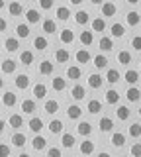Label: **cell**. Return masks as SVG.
Masks as SVG:
<instances>
[{
    "label": "cell",
    "mask_w": 141,
    "mask_h": 157,
    "mask_svg": "<svg viewBox=\"0 0 141 157\" xmlns=\"http://www.w3.org/2000/svg\"><path fill=\"white\" fill-rule=\"evenodd\" d=\"M118 14V6L114 2H102L100 6V18H112Z\"/></svg>",
    "instance_id": "obj_1"
},
{
    "label": "cell",
    "mask_w": 141,
    "mask_h": 157,
    "mask_svg": "<svg viewBox=\"0 0 141 157\" xmlns=\"http://www.w3.org/2000/svg\"><path fill=\"white\" fill-rule=\"evenodd\" d=\"M53 71H55V65H53L49 59H43V61L39 63V67H37V73H39V75H43V77L53 75Z\"/></svg>",
    "instance_id": "obj_2"
},
{
    "label": "cell",
    "mask_w": 141,
    "mask_h": 157,
    "mask_svg": "<svg viewBox=\"0 0 141 157\" xmlns=\"http://www.w3.org/2000/svg\"><path fill=\"white\" fill-rule=\"evenodd\" d=\"M2 104L6 106V108H14L18 104V94L16 92H12V90H6L2 94Z\"/></svg>",
    "instance_id": "obj_3"
},
{
    "label": "cell",
    "mask_w": 141,
    "mask_h": 157,
    "mask_svg": "<svg viewBox=\"0 0 141 157\" xmlns=\"http://www.w3.org/2000/svg\"><path fill=\"white\" fill-rule=\"evenodd\" d=\"M59 41L63 43V45H71V43L75 41V32H72L71 28L61 29V32H59Z\"/></svg>",
    "instance_id": "obj_4"
},
{
    "label": "cell",
    "mask_w": 141,
    "mask_h": 157,
    "mask_svg": "<svg viewBox=\"0 0 141 157\" xmlns=\"http://www.w3.org/2000/svg\"><path fill=\"white\" fill-rule=\"evenodd\" d=\"M14 85H16V88H20V90H26V88L30 86V75H26V73L16 75V78H14Z\"/></svg>",
    "instance_id": "obj_5"
},
{
    "label": "cell",
    "mask_w": 141,
    "mask_h": 157,
    "mask_svg": "<svg viewBox=\"0 0 141 157\" xmlns=\"http://www.w3.org/2000/svg\"><path fill=\"white\" fill-rule=\"evenodd\" d=\"M39 20H41L39 10H35V8H28L26 10V22H28V26H30V24H39Z\"/></svg>",
    "instance_id": "obj_6"
},
{
    "label": "cell",
    "mask_w": 141,
    "mask_h": 157,
    "mask_svg": "<svg viewBox=\"0 0 141 157\" xmlns=\"http://www.w3.org/2000/svg\"><path fill=\"white\" fill-rule=\"evenodd\" d=\"M16 67H18V63L14 61V59H4L2 65H0V69H2L4 75H12V73H16Z\"/></svg>",
    "instance_id": "obj_7"
},
{
    "label": "cell",
    "mask_w": 141,
    "mask_h": 157,
    "mask_svg": "<svg viewBox=\"0 0 141 157\" xmlns=\"http://www.w3.org/2000/svg\"><path fill=\"white\" fill-rule=\"evenodd\" d=\"M75 59H76V63H80V65H84V63H88V61H92V55H90V51L88 49H79V51L75 53Z\"/></svg>",
    "instance_id": "obj_8"
},
{
    "label": "cell",
    "mask_w": 141,
    "mask_h": 157,
    "mask_svg": "<svg viewBox=\"0 0 141 157\" xmlns=\"http://www.w3.org/2000/svg\"><path fill=\"white\" fill-rule=\"evenodd\" d=\"M98 128H100L102 134H106V132H112V130H114V120H112V118H108V116H102L100 122H98Z\"/></svg>",
    "instance_id": "obj_9"
},
{
    "label": "cell",
    "mask_w": 141,
    "mask_h": 157,
    "mask_svg": "<svg viewBox=\"0 0 141 157\" xmlns=\"http://www.w3.org/2000/svg\"><path fill=\"white\" fill-rule=\"evenodd\" d=\"M22 112L24 114H33V112L37 110V104H35V100H32V98H26V100H22Z\"/></svg>",
    "instance_id": "obj_10"
},
{
    "label": "cell",
    "mask_w": 141,
    "mask_h": 157,
    "mask_svg": "<svg viewBox=\"0 0 141 157\" xmlns=\"http://www.w3.org/2000/svg\"><path fill=\"white\" fill-rule=\"evenodd\" d=\"M28 128H30V130L33 132V134H35V136H37V134H39V132L43 130V120H41V118H39V116H33V118H32V120H30V122H28Z\"/></svg>",
    "instance_id": "obj_11"
},
{
    "label": "cell",
    "mask_w": 141,
    "mask_h": 157,
    "mask_svg": "<svg viewBox=\"0 0 141 157\" xmlns=\"http://www.w3.org/2000/svg\"><path fill=\"white\" fill-rule=\"evenodd\" d=\"M98 47H100V51H104V53L112 51V49H114V39L108 37V36H102L100 41H98Z\"/></svg>",
    "instance_id": "obj_12"
},
{
    "label": "cell",
    "mask_w": 141,
    "mask_h": 157,
    "mask_svg": "<svg viewBox=\"0 0 141 157\" xmlns=\"http://www.w3.org/2000/svg\"><path fill=\"white\" fill-rule=\"evenodd\" d=\"M67 116H69V120H80L82 108L79 104H69V108H67Z\"/></svg>",
    "instance_id": "obj_13"
},
{
    "label": "cell",
    "mask_w": 141,
    "mask_h": 157,
    "mask_svg": "<svg viewBox=\"0 0 141 157\" xmlns=\"http://www.w3.org/2000/svg\"><path fill=\"white\" fill-rule=\"evenodd\" d=\"M41 29H43L45 33H55V32H57V22H55L53 18H45V20L41 22Z\"/></svg>",
    "instance_id": "obj_14"
},
{
    "label": "cell",
    "mask_w": 141,
    "mask_h": 157,
    "mask_svg": "<svg viewBox=\"0 0 141 157\" xmlns=\"http://www.w3.org/2000/svg\"><path fill=\"white\" fill-rule=\"evenodd\" d=\"M82 77V69L79 65H71L67 67V78H71V81H79Z\"/></svg>",
    "instance_id": "obj_15"
},
{
    "label": "cell",
    "mask_w": 141,
    "mask_h": 157,
    "mask_svg": "<svg viewBox=\"0 0 141 157\" xmlns=\"http://www.w3.org/2000/svg\"><path fill=\"white\" fill-rule=\"evenodd\" d=\"M8 126H10L12 130H20V128L24 126V116L22 114H12L10 118H8Z\"/></svg>",
    "instance_id": "obj_16"
},
{
    "label": "cell",
    "mask_w": 141,
    "mask_h": 157,
    "mask_svg": "<svg viewBox=\"0 0 141 157\" xmlns=\"http://www.w3.org/2000/svg\"><path fill=\"white\" fill-rule=\"evenodd\" d=\"M4 49L10 51V53L18 51V49H20V41H18V37H6V39H4Z\"/></svg>",
    "instance_id": "obj_17"
},
{
    "label": "cell",
    "mask_w": 141,
    "mask_h": 157,
    "mask_svg": "<svg viewBox=\"0 0 141 157\" xmlns=\"http://www.w3.org/2000/svg\"><path fill=\"white\" fill-rule=\"evenodd\" d=\"M32 147L35 151H43V149H47V140L43 136H39L37 134L35 137H33V141H32Z\"/></svg>",
    "instance_id": "obj_18"
},
{
    "label": "cell",
    "mask_w": 141,
    "mask_h": 157,
    "mask_svg": "<svg viewBox=\"0 0 141 157\" xmlns=\"http://www.w3.org/2000/svg\"><path fill=\"white\" fill-rule=\"evenodd\" d=\"M47 128H49V132H51L53 136H59V134H63V128H65V126H63V122H61V120L53 118V120L49 122V126H47Z\"/></svg>",
    "instance_id": "obj_19"
},
{
    "label": "cell",
    "mask_w": 141,
    "mask_h": 157,
    "mask_svg": "<svg viewBox=\"0 0 141 157\" xmlns=\"http://www.w3.org/2000/svg\"><path fill=\"white\" fill-rule=\"evenodd\" d=\"M76 132H79V134L82 136V137H88L90 134H92V124L90 122H79V126H76Z\"/></svg>",
    "instance_id": "obj_20"
},
{
    "label": "cell",
    "mask_w": 141,
    "mask_h": 157,
    "mask_svg": "<svg viewBox=\"0 0 141 157\" xmlns=\"http://www.w3.org/2000/svg\"><path fill=\"white\" fill-rule=\"evenodd\" d=\"M79 41H80V45H84V49L90 47L92 41H94V33H92V32H80Z\"/></svg>",
    "instance_id": "obj_21"
},
{
    "label": "cell",
    "mask_w": 141,
    "mask_h": 157,
    "mask_svg": "<svg viewBox=\"0 0 141 157\" xmlns=\"http://www.w3.org/2000/svg\"><path fill=\"white\" fill-rule=\"evenodd\" d=\"M20 63L24 67H30L33 63V51H30V49H24V51H20Z\"/></svg>",
    "instance_id": "obj_22"
},
{
    "label": "cell",
    "mask_w": 141,
    "mask_h": 157,
    "mask_svg": "<svg viewBox=\"0 0 141 157\" xmlns=\"http://www.w3.org/2000/svg\"><path fill=\"white\" fill-rule=\"evenodd\" d=\"M75 22L79 24V26H84V24H88V22H90V14L86 12V10H76V14H75Z\"/></svg>",
    "instance_id": "obj_23"
},
{
    "label": "cell",
    "mask_w": 141,
    "mask_h": 157,
    "mask_svg": "<svg viewBox=\"0 0 141 157\" xmlns=\"http://www.w3.org/2000/svg\"><path fill=\"white\" fill-rule=\"evenodd\" d=\"M10 141H12L14 147H24V145H26V141H28V137H26V134H20V132H16V134H12Z\"/></svg>",
    "instance_id": "obj_24"
},
{
    "label": "cell",
    "mask_w": 141,
    "mask_h": 157,
    "mask_svg": "<svg viewBox=\"0 0 141 157\" xmlns=\"http://www.w3.org/2000/svg\"><path fill=\"white\" fill-rule=\"evenodd\" d=\"M110 33H112V37H124V36H125L124 24H120V22L112 24V26H110Z\"/></svg>",
    "instance_id": "obj_25"
},
{
    "label": "cell",
    "mask_w": 141,
    "mask_h": 157,
    "mask_svg": "<svg viewBox=\"0 0 141 157\" xmlns=\"http://www.w3.org/2000/svg\"><path fill=\"white\" fill-rule=\"evenodd\" d=\"M79 149H80V155H86V157H88V155H92V153H94V141H90V140H84V141L80 144V147H79Z\"/></svg>",
    "instance_id": "obj_26"
},
{
    "label": "cell",
    "mask_w": 141,
    "mask_h": 157,
    "mask_svg": "<svg viewBox=\"0 0 141 157\" xmlns=\"http://www.w3.org/2000/svg\"><path fill=\"white\" fill-rule=\"evenodd\" d=\"M71 59V53L67 51L65 47H59V49H55V61L57 63H67Z\"/></svg>",
    "instance_id": "obj_27"
},
{
    "label": "cell",
    "mask_w": 141,
    "mask_h": 157,
    "mask_svg": "<svg viewBox=\"0 0 141 157\" xmlns=\"http://www.w3.org/2000/svg\"><path fill=\"white\" fill-rule=\"evenodd\" d=\"M55 16H57V20H59V22H67V20L71 18V10L67 8V6H57Z\"/></svg>",
    "instance_id": "obj_28"
},
{
    "label": "cell",
    "mask_w": 141,
    "mask_h": 157,
    "mask_svg": "<svg viewBox=\"0 0 141 157\" xmlns=\"http://www.w3.org/2000/svg\"><path fill=\"white\" fill-rule=\"evenodd\" d=\"M32 92H33V96L35 98H45L47 96V86L43 85V82H37V85H33V88H32Z\"/></svg>",
    "instance_id": "obj_29"
},
{
    "label": "cell",
    "mask_w": 141,
    "mask_h": 157,
    "mask_svg": "<svg viewBox=\"0 0 141 157\" xmlns=\"http://www.w3.org/2000/svg\"><path fill=\"white\" fill-rule=\"evenodd\" d=\"M71 96L75 98V100H82V98L86 96V88L82 86V85H75L71 88Z\"/></svg>",
    "instance_id": "obj_30"
},
{
    "label": "cell",
    "mask_w": 141,
    "mask_h": 157,
    "mask_svg": "<svg viewBox=\"0 0 141 157\" xmlns=\"http://www.w3.org/2000/svg\"><path fill=\"white\" fill-rule=\"evenodd\" d=\"M110 141H112V145L114 147H124L125 145V136L121 134V132H114L110 137Z\"/></svg>",
    "instance_id": "obj_31"
},
{
    "label": "cell",
    "mask_w": 141,
    "mask_h": 157,
    "mask_svg": "<svg viewBox=\"0 0 141 157\" xmlns=\"http://www.w3.org/2000/svg\"><path fill=\"white\" fill-rule=\"evenodd\" d=\"M120 102V92L116 90V88H110L108 92H106V104H112V106H116Z\"/></svg>",
    "instance_id": "obj_32"
},
{
    "label": "cell",
    "mask_w": 141,
    "mask_h": 157,
    "mask_svg": "<svg viewBox=\"0 0 141 157\" xmlns=\"http://www.w3.org/2000/svg\"><path fill=\"white\" fill-rule=\"evenodd\" d=\"M43 110L47 112V114H57V110H59V102L55 100V98H51V100H45V104H43Z\"/></svg>",
    "instance_id": "obj_33"
},
{
    "label": "cell",
    "mask_w": 141,
    "mask_h": 157,
    "mask_svg": "<svg viewBox=\"0 0 141 157\" xmlns=\"http://www.w3.org/2000/svg\"><path fill=\"white\" fill-rule=\"evenodd\" d=\"M104 78L110 82V85H116V82H118L120 78H121V75H120L118 69H108V71H106V77H104Z\"/></svg>",
    "instance_id": "obj_34"
},
{
    "label": "cell",
    "mask_w": 141,
    "mask_h": 157,
    "mask_svg": "<svg viewBox=\"0 0 141 157\" xmlns=\"http://www.w3.org/2000/svg\"><path fill=\"white\" fill-rule=\"evenodd\" d=\"M51 86H53V90H57V92H63L67 88V78H63V77H55L51 81Z\"/></svg>",
    "instance_id": "obj_35"
},
{
    "label": "cell",
    "mask_w": 141,
    "mask_h": 157,
    "mask_svg": "<svg viewBox=\"0 0 141 157\" xmlns=\"http://www.w3.org/2000/svg\"><path fill=\"white\" fill-rule=\"evenodd\" d=\"M86 110H88V114H100L102 102L96 100V98H92V100H88V104H86Z\"/></svg>",
    "instance_id": "obj_36"
},
{
    "label": "cell",
    "mask_w": 141,
    "mask_h": 157,
    "mask_svg": "<svg viewBox=\"0 0 141 157\" xmlns=\"http://www.w3.org/2000/svg\"><path fill=\"white\" fill-rule=\"evenodd\" d=\"M75 136L72 134H61V145L65 147V149H71V147H75Z\"/></svg>",
    "instance_id": "obj_37"
},
{
    "label": "cell",
    "mask_w": 141,
    "mask_h": 157,
    "mask_svg": "<svg viewBox=\"0 0 141 157\" xmlns=\"http://www.w3.org/2000/svg\"><path fill=\"white\" fill-rule=\"evenodd\" d=\"M102 82H104V78H102L98 73H92V75L88 77V86H90V88H94V90L102 86Z\"/></svg>",
    "instance_id": "obj_38"
},
{
    "label": "cell",
    "mask_w": 141,
    "mask_h": 157,
    "mask_svg": "<svg viewBox=\"0 0 141 157\" xmlns=\"http://www.w3.org/2000/svg\"><path fill=\"white\" fill-rule=\"evenodd\" d=\"M90 26H92V33H94V32H104V29H106V20L104 18H94V20H92V24H90Z\"/></svg>",
    "instance_id": "obj_39"
},
{
    "label": "cell",
    "mask_w": 141,
    "mask_h": 157,
    "mask_svg": "<svg viewBox=\"0 0 141 157\" xmlns=\"http://www.w3.org/2000/svg\"><path fill=\"white\" fill-rule=\"evenodd\" d=\"M47 45H49V41H47L45 36H37L35 39H33V47H35L37 51H45Z\"/></svg>",
    "instance_id": "obj_40"
},
{
    "label": "cell",
    "mask_w": 141,
    "mask_h": 157,
    "mask_svg": "<svg viewBox=\"0 0 141 157\" xmlns=\"http://www.w3.org/2000/svg\"><path fill=\"white\" fill-rule=\"evenodd\" d=\"M124 81H128L129 85H135V82L139 81V71H135V69H128L124 75Z\"/></svg>",
    "instance_id": "obj_41"
},
{
    "label": "cell",
    "mask_w": 141,
    "mask_h": 157,
    "mask_svg": "<svg viewBox=\"0 0 141 157\" xmlns=\"http://www.w3.org/2000/svg\"><path fill=\"white\" fill-rule=\"evenodd\" d=\"M8 14H10V16H22V14H24V6L20 2H10V4H8Z\"/></svg>",
    "instance_id": "obj_42"
},
{
    "label": "cell",
    "mask_w": 141,
    "mask_h": 157,
    "mask_svg": "<svg viewBox=\"0 0 141 157\" xmlns=\"http://www.w3.org/2000/svg\"><path fill=\"white\" fill-rule=\"evenodd\" d=\"M16 33H18V37H20V39H26V37H30L32 29H30L28 24H18V26H16Z\"/></svg>",
    "instance_id": "obj_43"
},
{
    "label": "cell",
    "mask_w": 141,
    "mask_h": 157,
    "mask_svg": "<svg viewBox=\"0 0 141 157\" xmlns=\"http://www.w3.org/2000/svg\"><path fill=\"white\" fill-rule=\"evenodd\" d=\"M116 61L120 63V65H129L131 63V53L129 51H118V55H116Z\"/></svg>",
    "instance_id": "obj_44"
},
{
    "label": "cell",
    "mask_w": 141,
    "mask_h": 157,
    "mask_svg": "<svg viewBox=\"0 0 141 157\" xmlns=\"http://www.w3.org/2000/svg\"><path fill=\"white\" fill-rule=\"evenodd\" d=\"M116 116H118V120L125 122V120H129V116H131V110H129L128 106H118V110H116Z\"/></svg>",
    "instance_id": "obj_45"
},
{
    "label": "cell",
    "mask_w": 141,
    "mask_h": 157,
    "mask_svg": "<svg viewBox=\"0 0 141 157\" xmlns=\"http://www.w3.org/2000/svg\"><path fill=\"white\" fill-rule=\"evenodd\" d=\"M92 61H94V67L96 69H106V67H108V57L102 55V53H100V55H94V57H92Z\"/></svg>",
    "instance_id": "obj_46"
},
{
    "label": "cell",
    "mask_w": 141,
    "mask_h": 157,
    "mask_svg": "<svg viewBox=\"0 0 141 157\" xmlns=\"http://www.w3.org/2000/svg\"><path fill=\"white\" fill-rule=\"evenodd\" d=\"M139 88L137 86H129L128 88V92H125V96H128V100L129 102H139Z\"/></svg>",
    "instance_id": "obj_47"
},
{
    "label": "cell",
    "mask_w": 141,
    "mask_h": 157,
    "mask_svg": "<svg viewBox=\"0 0 141 157\" xmlns=\"http://www.w3.org/2000/svg\"><path fill=\"white\" fill-rule=\"evenodd\" d=\"M125 20H128V24H129L131 28H133V26H139V12H133V10H131V12H128Z\"/></svg>",
    "instance_id": "obj_48"
},
{
    "label": "cell",
    "mask_w": 141,
    "mask_h": 157,
    "mask_svg": "<svg viewBox=\"0 0 141 157\" xmlns=\"http://www.w3.org/2000/svg\"><path fill=\"white\" fill-rule=\"evenodd\" d=\"M129 136L133 137V140H139V136H141V128H139V122H133V124L129 126Z\"/></svg>",
    "instance_id": "obj_49"
},
{
    "label": "cell",
    "mask_w": 141,
    "mask_h": 157,
    "mask_svg": "<svg viewBox=\"0 0 141 157\" xmlns=\"http://www.w3.org/2000/svg\"><path fill=\"white\" fill-rule=\"evenodd\" d=\"M10 153H12V145L0 144V157H10Z\"/></svg>",
    "instance_id": "obj_50"
},
{
    "label": "cell",
    "mask_w": 141,
    "mask_h": 157,
    "mask_svg": "<svg viewBox=\"0 0 141 157\" xmlns=\"http://www.w3.org/2000/svg\"><path fill=\"white\" fill-rule=\"evenodd\" d=\"M47 157H63V153L59 147H49L47 149Z\"/></svg>",
    "instance_id": "obj_51"
},
{
    "label": "cell",
    "mask_w": 141,
    "mask_h": 157,
    "mask_svg": "<svg viewBox=\"0 0 141 157\" xmlns=\"http://www.w3.org/2000/svg\"><path fill=\"white\" fill-rule=\"evenodd\" d=\"M129 151H131V157H139V155H141V145L137 144V141H135V144L131 145V149H129Z\"/></svg>",
    "instance_id": "obj_52"
},
{
    "label": "cell",
    "mask_w": 141,
    "mask_h": 157,
    "mask_svg": "<svg viewBox=\"0 0 141 157\" xmlns=\"http://www.w3.org/2000/svg\"><path fill=\"white\" fill-rule=\"evenodd\" d=\"M131 47H133L135 51H139V49H141V37L139 36H135L133 39H131Z\"/></svg>",
    "instance_id": "obj_53"
},
{
    "label": "cell",
    "mask_w": 141,
    "mask_h": 157,
    "mask_svg": "<svg viewBox=\"0 0 141 157\" xmlns=\"http://www.w3.org/2000/svg\"><path fill=\"white\" fill-rule=\"evenodd\" d=\"M39 8L41 10H51L53 8V2H51V0H39Z\"/></svg>",
    "instance_id": "obj_54"
},
{
    "label": "cell",
    "mask_w": 141,
    "mask_h": 157,
    "mask_svg": "<svg viewBox=\"0 0 141 157\" xmlns=\"http://www.w3.org/2000/svg\"><path fill=\"white\" fill-rule=\"evenodd\" d=\"M6 29H8V22L0 16V32H6Z\"/></svg>",
    "instance_id": "obj_55"
},
{
    "label": "cell",
    "mask_w": 141,
    "mask_h": 157,
    "mask_svg": "<svg viewBox=\"0 0 141 157\" xmlns=\"http://www.w3.org/2000/svg\"><path fill=\"white\" fill-rule=\"evenodd\" d=\"M4 128H6V122H4L2 118H0V134H2V132H4Z\"/></svg>",
    "instance_id": "obj_56"
},
{
    "label": "cell",
    "mask_w": 141,
    "mask_h": 157,
    "mask_svg": "<svg viewBox=\"0 0 141 157\" xmlns=\"http://www.w3.org/2000/svg\"><path fill=\"white\" fill-rule=\"evenodd\" d=\"M96 157H112V155L108 153V151H100V153H98V155H96Z\"/></svg>",
    "instance_id": "obj_57"
},
{
    "label": "cell",
    "mask_w": 141,
    "mask_h": 157,
    "mask_svg": "<svg viewBox=\"0 0 141 157\" xmlns=\"http://www.w3.org/2000/svg\"><path fill=\"white\" fill-rule=\"evenodd\" d=\"M80 2H82V0H71L72 6H80Z\"/></svg>",
    "instance_id": "obj_58"
},
{
    "label": "cell",
    "mask_w": 141,
    "mask_h": 157,
    "mask_svg": "<svg viewBox=\"0 0 141 157\" xmlns=\"http://www.w3.org/2000/svg\"><path fill=\"white\" fill-rule=\"evenodd\" d=\"M18 157H32V155H30V153H26V151H22V153L18 155Z\"/></svg>",
    "instance_id": "obj_59"
},
{
    "label": "cell",
    "mask_w": 141,
    "mask_h": 157,
    "mask_svg": "<svg viewBox=\"0 0 141 157\" xmlns=\"http://www.w3.org/2000/svg\"><path fill=\"white\" fill-rule=\"evenodd\" d=\"M2 88H4V78L0 77V90H2Z\"/></svg>",
    "instance_id": "obj_60"
},
{
    "label": "cell",
    "mask_w": 141,
    "mask_h": 157,
    "mask_svg": "<svg viewBox=\"0 0 141 157\" xmlns=\"http://www.w3.org/2000/svg\"><path fill=\"white\" fill-rule=\"evenodd\" d=\"M4 8H6V4H4L2 0H0V10H4Z\"/></svg>",
    "instance_id": "obj_61"
},
{
    "label": "cell",
    "mask_w": 141,
    "mask_h": 157,
    "mask_svg": "<svg viewBox=\"0 0 141 157\" xmlns=\"http://www.w3.org/2000/svg\"><path fill=\"white\" fill-rule=\"evenodd\" d=\"M121 157H128V155H121Z\"/></svg>",
    "instance_id": "obj_62"
}]
</instances>
